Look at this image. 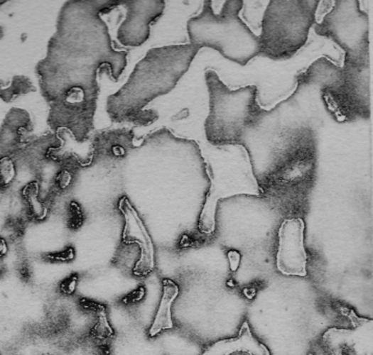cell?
Returning <instances> with one entry per match:
<instances>
[{
  "instance_id": "cell-1",
  "label": "cell",
  "mask_w": 373,
  "mask_h": 355,
  "mask_svg": "<svg viewBox=\"0 0 373 355\" xmlns=\"http://www.w3.org/2000/svg\"><path fill=\"white\" fill-rule=\"evenodd\" d=\"M124 2L70 0L63 4L46 55L36 66L40 91L48 106L47 124L65 129L78 143L90 138L97 109L98 77L118 82L127 66V51L113 45L102 15Z\"/></svg>"
},
{
  "instance_id": "cell-2",
  "label": "cell",
  "mask_w": 373,
  "mask_h": 355,
  "mask_svg": "<svg viewBox=\"0 0 373 355\" xmlns=\"http://www.w3.org/2000/svg\"><path fill=\"white\" fill-rule=\"evenodd\" d=\"M200 48L192 44L156 47L137 62L125 84L107 100L113 124L146 126L158 115L145 109L156 98L171 93L186 75Z\"/></svg>"
},
{
  "instance_id": "cell-3",
  "label": "cell",
  "mask_w": 373,
  "mask_h": 355,
  "mask_svg": "<svg viewBox=\"0 0 373 355\" xmlns=\"http://www.w3.org/2000/svg\"><path fill=\"white\" fill-rule=\"evenodd\" d=\"M317 162L314 131L296 127L258 178L260 196L289 219L303 213L316 182Z\"/></svg>"
},
{
  "instance_id": "cell-4",
  "label": "cell",
  "mask_w": 373,
  "mask_h": 355,
  "mask_svg": "<svg viewBox=\"0 0 373 355\" xmlns=\"http://www.w3.org/2000/svg\"><path fill=\"white\" fill-rule=\"evenodd\" d=\"M243 1L227 0L219 14L211 1L203 2L202 11L188 20L190 44L215 49L225 59L247 66L260 55V38L241 19Z\"/></svg>"
},
{
  "instance_id": "cell-5",
  "label": "cell",
  "mask_w": 373,
  "mask_h": 355,
  "mask_svg": "<svg viewBox=\"0 0 373 355\" xmlns=\"http://www.w3.org/2000/svg\"><path fill=\"white\" fill-rule=\"evenodd\" d=\"M299 86L320 87L323 102L339 121H356L370 117L369 68L345 64L337 66L320 58L297 77Z\"/></svg>"
},
{
  "instance_id": "cell-6",
  "label": "cell",
  "mask_w": 373,
  "mask_h": 355,
  "mask_svg": "<svg viewBox=\"0 0 373 355\" xmlns=\"http://www.w3.org/2000/svg\"><path fill=\"white\" fill-rule=\"evenodd\" d=\"M205 77L210 99L205 122L207 140L215 146L241 145L247 131L264 111L258 104V87L231 90L215 71H205Z\"/></svg>"
},
{
  "instance_id": "cell-7",
  "label": "cell",
  "mask_w": 373,
  "mask_h": 355,
  "mask_svg": "<svg viewBox=\"0 0 373 355\" xmlns=\"http://www.w3.org/2000/svg\"><path fill=\"white\" fill-rule=\"evenodd\" d=\"M319 2L316 0H272L262 19L260 55L285 61L291 59L307 43L316 23Z\"/></svg>"
},
{
  "instance_id": "cell-8",
  "label": "cell",
  "mask_w": 373,
  "mask_h": 355,
  "mask_svg": "<svg viewBox=\"0 0 373 355\" xmlns=\"http://www.w3.org/2000/svg\"><path fill=\"white\" fill-rule=\"evenodd\" d=\"M313 28L317 35L342 48L345 64L369 68V17L359 1L337 0L332 10Z\"/></svg>"
},
{
  "instance_id": "cell-9",
  "label": "cell",
  "mask_w": 373,
  "mask_h": 355,
  "mask_svg": "<svg viewBox=\"0 0 373 355\" xmlns=\"http://www.w3.org/2000/svg\"><path fill=\"white\" fill-rule=\"evenodd\" d=\"M276 268L283 275H308L309 256L305 247V222L303 219H285L278 231Z\"/></svg>"
},
{
  "instance_id": "cell-10",
  "label": "cell",
  "mask_w": 373,
  "mask_h": 355,
  "mask_svg": "<svg viewBox=\"0 0 373 355\" xmlns=\"http://www.w3.org/2000/svg\"><path fill=\"white\" fill-rule=\"evenodd\" d=\"M126 16L117 31V39L124 46L139 47L151 37V24L164 14L166 4L162 0L125 1Z\"/></svg>"
},
{
  "instance_id": "cell-11",
  "label": "cell",
  "mask_w": 373,
  "mask_h": 355,
  "mask_svg": "<svg viewBox=\"0 0 373 355\" xmlns=\"http://www.w3.org/2000/svg\"><path fill=\"white\" fill-rule=\"evenodd\" d=\"M356 329L330 328L323 334L330 355H372V320L356 316Z\"/></svg>"
},
{
  "instance_id": "cell-12",
  "label": "cell",
  "mask_w": 373,
  "mask_h": 355,
  "mask_svg": "<svg viewBox=\"0 0 373 355\" xmlns=\"http://www.w3.org/2000/svg\"><path fill=\"white\" fill-rule=\"evenodd\" d=\"M134 131L127 129H112L94 133L91 143V164L122 160L134 146Z\"/></svg>"
},
{
  "instance_id": "cell-13",
  "label": "cell",
  "mask_w": 373,
  "mask_h": 355,
  "mask_svg": "<svg viewBox=\"0 0 373 355\" xmlns=\"http://www.w3.org/2000/svg\"><path fill=\"white\" fill-rule=\"evenodd\" d=\"M33 129L28 111L17 108L11 109L0 126V160L14 156L21 149L23 136Z\"/></svg>"
},
{
  "instance_id": "cell-14",
  "label": "cell",
  "mask_w": 373,
  "mask_h": 355,
  "mask_svg": "<svg viewBox=\"0 0 373 355\" xmlns=\"http://www.w3.org/2000/svg\"><path fill=\"white\" fill-rule=\"evenodd\" d=\"M234 352H244L249 355H271L267 346L254 338L247 321L241 326L237 338L216 342L207 347L202 355H231Z\"/></svg>"
},
{
  "instance_id": "cell-15",
  "label": "cell",
  "mask_w": 373,
  "mask_h": 355,
  "mask_svg": "<svg viewBox=\"0 0 373 355\" xmlns=\"http://www.w3.org/2000/svg\"><path fill=\"white\" fill-rule=\"evenodd\" d=\"M180 295V288L171 279L163 280V293L160 305L156 312L155 320L148 330V336L155 338L164 330L172 329L174 327L172 320V305Z\"/></svg>"
},
{
  "instance_id": "cell-16",
  "label": "cell",
  "mask_w": 373,
  "mask_h": 355,
  "mask_svg": "<svg viewBox=\"0 0 373 355\" xmlns=\"http://www.w3.org/2000/svg\"><path fill=\"white\" fill-rule=\"evenodd\" d=\"M36 87L26 75H15L11 80L10 86L4 89L0 93V99L6 104L14 102L16 98L26 94L35 92Z\"/></svg>"
},
{
  "instance_id": "cell-17",
  "label": "cell",
  "mask_w": 373,
  "mask_h": 355,
  "mask_svg": "<svg viewBox=\"0 0 373 355\" xmlns=\"http://www.w3.org/2000/svg\"><path fill=\"white\" fill-rule=\"evenodd\" d=\"M85 222L84 209L77 200H70L66 207V224L72 231H77Z\"/></svg>"
},
{
  "instance_id": "cell-18",
  "label": "cell",
  "mask_w": 373,
  "mask_h": 355,
  "mask_svg": "<svg viewBox=\"0 0 373 355\" xmlns=\"http://www.w3.org/2000/svg\"><path fill=\"white\" fill-rule=\"evenodd\" d=\"M227 258H229L232 271L236 272L239 269V266H240L241 254L236 250H231L227 253Z\"/></svg>"
},
{
  "instance_id": "cell-19",
  "label": "cell",
  "mask_w": 373,
  "mask_h": 355,
  "mask_svg": "<svg viewBox=\"0 0 373 355\" xmlns=\"http://www.w3.org/2000/svg\"><path fill=\"white\" fill-rule=\"evenodd\" d=\"M77 276H72V278L67 279L66 283H65V287L63 288L65 293L71 294L75 290L77 287Z\"/></svg>"
},
{
  "instance_id": "cell-20",
  "label": "cell",
  "mask_w": 373,
  "mask_h": 355,
  "mask_svg": "<svg viewBox=\"0 0 373 355\" xmlns=\"http://www.w3.org/2000/svg\"><path fill=\"white\" fill-rule=\"evenodd\" d=\"M8 251V246H6V241L0 238V256H4Z\"/></svg>"
},
{
  "instance_id": "cell-21",
  "label": "cell",
  "mask_w": 373,
  "mask_h": 355,
  "mask_svg": "<svg viewBox=\"0 0 373 355\" xmlns=\"http://www.w3.org/2000/svg\"><path fill=\"white\" fill-rule=\"evenodd\" d=\"M4 35H6V30H4V26H0V41L4 39Z\"/></svg>"
},
{
  "instance_id": "cell-22",
  "label": "cell",
  "mask_w": 373,
  "mask_h": 355,
  "mask_svg": "<svg viewBox=\"0 0 373 355\" xmlns=\"http://www.w3.org/2000/svg\"><path fill=\"white\" fill-rule=\"evenodd\" d=\"M2 90H4V84H2L1 82H0V93H1Z\"/></svg>"
},
{
  "instance_id": "cell-23",
  "label": "cell",
  "mask_w": 373,
  "mask_h": 355,
  "mask_svg": "<svg viewBox=\"0 0 373 355\" xmlns=\"http://www.w3.org/2000/svg\"><path fill=\"white\" fill-rule=\"evenodd\" d=\"M4 4H6V1H0V6H4Z\"/></svg>"
},
{
  "instance_id": "cell-24",
  "label": "cell",
  "mask_w": 373,
  "mask_h": 355,
  "mask_svg": "<svg viewBox=\"0 0 373 355\" xmlns=\"http://www.w3.org/2000/svg\"><path fill=\"white\" fill-rule=\"evenodd\" d=\"M309 355H313V354H309Z\"/></svg>"
}]
</instances>
